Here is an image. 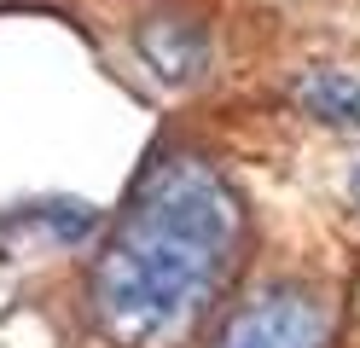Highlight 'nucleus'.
<instances>
[{
    "label": "nucleus",
    "instance_id": "2",
    "mask_svg": "<svg viewBox=\"0 0 360 348\" xmlns=\"http://www.w3.org/2000/svg\"><path fill=\"white\" fill-rule=\"evenodd\" d=\"M326 308L308 290H267L244 308L215 348H326Z\"/></svg>",
    "mask_w": 360,
    "mask_h": 348
},
{
    "label": "nucleus",
    "instance_id": "3",
    "mask_svg": "<svg viewBox=\"0 0 360 348\" xmlns=\"http://www.w3.org/2000/svg\"><path fill=\"white\" fill-rule=\"evenodd\" d=\"M134 46H140L146 70L157 82H169V87H192V82H204V70H210V35H204V23H192L180 12L146 18L140 35H134Z\"/></svg>",
    "mask_w": 360,
    "mask_h": 348
},
{
    "label": "nucleus",
    "instance_id": "1",
    "mask_svg": "<svg viewBox=\"0 0 360 348\" xmlns=\"http://www.w3.org/2000/svg\"><path fill=\"white\" fill-rule=\"evenodd\" d=\"M238 232L233 186L204 157H163L134 186L87 278L99 331L117 348H174L227 285Z\"/></svg>",
    "mask_w": 360,
    "mask_h": 348
},
{
    "label": "nucleus",
    "instance_id": "5",
    "mask_svg": "<svg viewBox=\"0 0 360 348\" xmlns=\"http://www.w3.org/2000/svg\"><path fill=\"white\" fill-rule=\"evenodd\" d=\"M349 198H354V209H360V169L349 174Z\"/></svg>",
    "mask_w": 360,
    "mask_h": 348
},
{
    "label": "nucleus",
    "instance_id": "4",
    "mask_svg": "<svg viewBox=\"0 0 360 348\" xmlns=\"http://www.w3.org/2000/svg\"><path fill=\"white\" fill-rule=\"evenodd\" d=\"M297 99H302V110L314 122H326L337 134H360V82L343 76V70H314V76H302Z\"/></svg>",
    "mask_w": 360,
    "mask_h": 348
}]
</instances>
